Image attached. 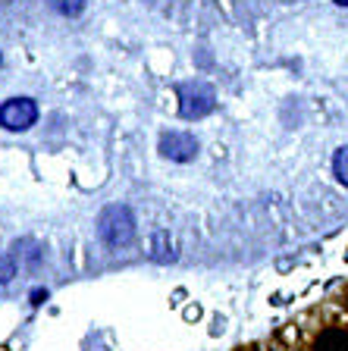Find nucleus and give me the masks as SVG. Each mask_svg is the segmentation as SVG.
<instances>
[{
    "label": "nucleus",
    "mask_w": 348,
    "mask_h": 351,
    "mask_svg": "<svg viewBox=\"0 0 348 351\" xmlns=\"http://www.w3.org/2000/svg\"><path fill=\"white\" fill-rule=\"evenodd\" d=\"M51 7L57 10L60 16H69V19H73V16H79L82 10H85V0H51Z\"/></svg>",
    "instance_id": "7"
},
{
    "label": "nucleus",
    "mask_w": 348,
    "mask_h": 351,
    "mask_svg": "<svg viewBox=\"0 0 348 351\" xmlns=\"http://www.w3.org/2000/svg\"><path fill=\"white\" fill-rule=\"evenodd\" d=\"M13 276H16V261L10 254H0V285L13 282Z\"/></svg>",
    "instance_id": "8"
},
{
    "label": "nucleus",
    "mask_w": 348,
    "mask_h": 351,
    "mask_svg": "<svg viewBox=\"0 0 348 351\" xmlns=\"http://www.w3.org/2000/svg\"><path fill=\"white\" fill-rule=\"evenodd\" d=\"M154 261H173V241H170V232H163V229H157L154 232V251H151Z\"/></svg>",
    "instance_id": "5"
},
{
    "label": "nucleus",
    "mask_w": 348,
    "mask_h": 351,
    "mask_svg": "<svg viewBox=\"0 0 348 351\" xmlns=\"http://www.w3.org/2000/svg\"><path fill=\"white\" fill-rule=\"evenodd\" d=\"M97 235L110 248H126L135 239V213L126 204H110L97 217Z\"/></svg>",
    "instance_id": "1"
},
{
    "label": "nucleus",
    "mask_w": 348,
    "mask_h": 351,
    "mask_svg": "<svg viewBox=\"0 0 348 351\" xmlns=\"http://www.w3.org/2000/svg\"><path fill=\"white\" fill-rule=\"evenodd\" d=\"M160 154L173 163H189L198 157V138L192 132H163L160 135Z\"/></svg>",
    "instance_id": "4"
},
{
    "label": "nucleus",
    "mask_w": 348,
    "mask_h": 351,
    "mask_svg": "<svg viewBox=\"0 0 348 351\" xmlns=\"http://www.w3.org/2000/svg\"><path fill=\"white\" fill-rule=\"evenodd\" d=\"M333 173H336V179H339V182L348 189V147H339V151H336V157H333Z\"/></svg>",
    "instance_id": "6"
},
{
    "label": "nucleus",
    "mask_w": 348,
    "mask_h": 351,
    "mask_svg": "<svg viewBox=\"0 0 348 351\" xmlns=\"http://www.w3.org/2000/svg\"><path fill=\"white\" fill-rule=\"evenodd\" d=\"M336 3H339V7H348V0H336Z\"/></svg>",
    "instance_id": "9"
},
{
    "label": "nucleus",
    "mask_w": 348,
    "mask_h": 351,
    "mask_svg": "<svg viewBox=\"0 0 348 351\" xmlns=\"http://www.w3.org/2000/svg\"><path fill=\"white\" fill-rule=\"evenodd\" d=\"M217 107V95L207 82H192V85L179 88V113L182 119H201L207 113H213Z\"/></svg>",
    "instance_id": "2"
},
{
    "label": "nucleus",
    "mask_w": 348,
    "mask_h": 351,
    "mask_svg": "<svg viewBox=\"0 0 348 351\" xmlns=\"http://www.w3.org/2000/svg\"><path fill=\"white\" fill-rule=\"evenodd\" d=\"M38 123V104L32 97H10L0 104V125L7 132H25Z\"/></svg>",
    "instance_id": "3"
}]
</instances>
